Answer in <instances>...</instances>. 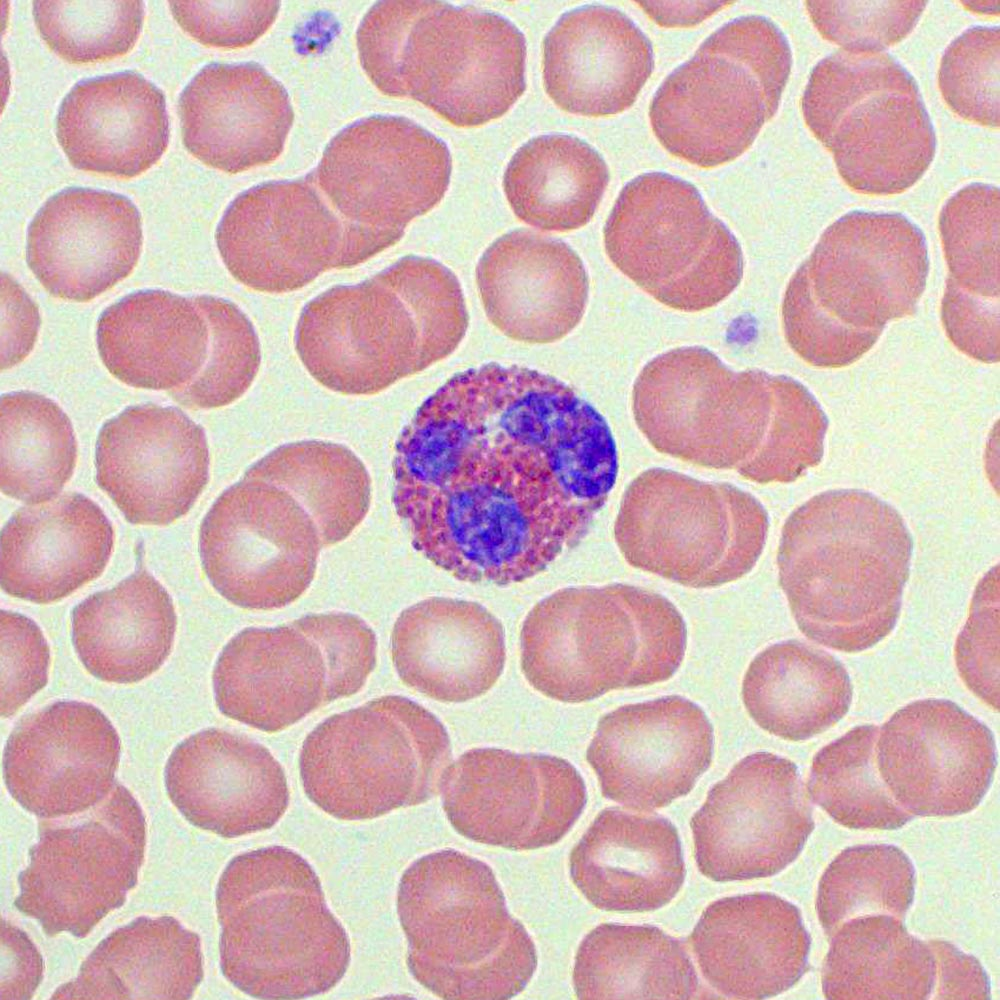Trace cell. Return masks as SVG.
Returning <instances> with one entry per match:
<instances>
[{
	"label": "cell",
	"mask_w": 1000,
	"mask_h": 1000,
	"mask_svg": "<svg viewBox=\"0 0 1000 1000\" xmlns=\"http://www.w3.org/2000/svg\"><path fill=\"white\" fill-rule=\"evenodd\" d=\"M223 326V309L211 295L141 290L102 312L96 342L103 364L119 381L170 393L213 367Z\"/></svg>",
	"instance_id": "27"
},
{
	"label": "cell",
	"mask_w": 1000,
	"mask_h": 1000,
	"mask_svg": "<svg viewBox=\"0 0 1000 1000\" xmlns=\"http://www.w3.org/2000/svg\"><path fill=\"white\" fill-rule=\"evenodd\" d=\"M705 980L730 999H767L808 970L811 937L800 910L772 893L712 902L689 936Z\"/></svg>",
	"instance_id": "29"
},
{
	"label": "cell",
	"mask_w": 1000,
	"mask_h": 1000,
	"mask_svg": "<svg viewBox=\"0 0 1000 1000\" xmlns=\"http://www.w3.org/2000/svg\"><path fill=\"white\" fill-rule=\"evenodd\" d=\"M1 369L21 362L32 350L40 326L37 305L8 274L1 277Z\"/></svg>",
	"instance_id": "56"
},
{
	"label": "cell",
	"mask_w": 1000,
	"mask_h": 1000,
	"mask_svg": "<svg viewBox=\"0 0 1000 1000\" xmlns=\"http://www.w3.org/2000/svg\"><path fill=\"white\" fill-rule=\"evenodd\" d=\"M221 259L244 286L286 293L344 268V229L310 174L239 194L215 233Z\"/></svg>",
	"instance_id": "21"
},
{
	"label": "cell",
	"mask_w": 1000,
	"mask_h": 1000,
	"mask_svg": "<svg viewBox=\"0 0 1000 1000\" xmlns=\"http://www.w3.org/2000/svg\"><path fill=\"white\" fill-rule=\"evenodd\" d=\"M875 753L890 794L912 816L971 812L996 769L991 730L945 699L918 700L896 711L881 727Z\"/></svg>",
	"instance_id": "22"
},
{
	"label": "cell",
	"mask_w": 1000,
	"mask_h": 1000,
	"mask_svg": "<svg viewBox=\"0 0 1000 1000\" xmlns=\"http://www.w3.org/2000/svg\"><path fill=\"white\" fill-rule=\"evenodd\" d=\"M913 539L900 513L859 489L817 494L786 520L779 584L800 631L856 653L893 630L909 577Z\"/></svg>",
	"instance_id": "3"
},
{
	"label": "cell",
	"mask_w": 1000,
	"mask_h": 1000,
	"mask_svg": "<svg viewBox=\"0 0 1000 1000\" xmlns=\"http://www.w3.org/2000/svg\"><path fill=\"white\" fill-rule=\"evenodd\" d=\"M289 493L314 522L322 547L334 545L362 522L371 502V479L346 446L318 440L279 446L245 473Z\"/></svg>",
	"instance_id": "43"
},
{
	"label": "cell",
	"mask_w": 1000,
	"mask_h": 1000,
	"mask_svg": "<svg viewBox=\"0 0 1000 1000\" xmlns=\"http://www.w3.org/2000/svg\"><path fill=\"white\" fill-rule=\"evenodd\" d=\"M941 320L948 338L967 356L999 361V299L977 297L946 282Z\"/></svg>",
	"instance_id": "55"
},
{
	"label": "cell",
	"mask_w": 1000,
	"mask_h": 1000,
	"mask_svg": "<svg viewBox=\"0 0 1000 1000\" xmlns=\"http://www.w3.org/2000/svg\"><path fill=\"white\" fill-rule=\"evenodd\" d=\"M468 321L456 275L434 259L406 256L309 301L297 322L295 349L322 386L373 395L449 356Z\"/></svg>",
	"instance_id": "4"
},
{
	"label": "cell",
	"mask_w": 1000,
	"mask_h": 1000,
	"mask_svg": "<svg viewBox=\"0 0 1000 1000\" xmlns=\"http://www.w3.org/2000/svg\"><path fill=\"white\" fill-rule=\"evenodd\" d=\"M713 726L679 695L621 706L598 722L586 759L604 797L637 810L687 795L709 768Z\"/></svg>",
	"instance_id": "23"
},
{
	"label": "cell",
	"mask_w": 1000,
	"mask_h": 1000,
	"mask_svg": "<svg viewBox=\"0 0 1000 1000\" xmlns=\"http://www.w3.org/2000/svg\"><path fill=\"white\" fill-rule=\"evenodd\" d=\"M322 548L318 530L285 490L245 479L225 490L199 532L202 567L214 589L249 610L297 600L311 584Z\"/></svg>",
	"instance_id": "17"
},
{
	"label": "cell",
	"mask_w": 1000,
	"mask_h": 1000,
	"mask_svg": "<svg viewBox=\"0 0 1000 1000\" xmlns=\"http://www.w3.org/2000/svg\"><path fill=\"white\" fill-rule=\"evenodd\" d=\"M200 938L170 916L139 917L103 939L51 999H190L203 979Z\"/></svg>",
	"instance_id": "38"
},
{
	"label": "cell",
	"mask_w": 1000,
	"mask_h": 1000,
	"mask_svg": "<svg viewBox=\"0 0 1000 1000\" xmlns=\"http://www.w3.org/2000/svg\"><path fill=\"white\" fill-rule=\"evenodd\" d=\"M999 27L973 26L944 51L938 84L948 107L961 118L999 127Z\"/></svg>",
	"instance_id": "49"
},
{
	"label": "cell",
	"mask_w": 1000,
	"mask_h": 1000,
	"mask_svg": "<svg viewBox=\"0 0 1000 1000\" xmlns=\"http://www.w3.org/2000/svg\"><path fill=\"white\" fill-rule=\"evenodd\" d=\"M96 481L126 520L165 526L184 516L209 480L203 428L176 407H127L101 427Z\"/></svg>",
	"instance_id": "24"
},
{
	"label": "cell",
	"mask_w": 1000,
	"mask_h": 1000,
	"mask_svg": "<svg viewBox=\"0 0 1000 1000\" xmlns=\"http://www.w3.org/2000/svg\"><path fill=\"white\" fill-rule=\"evenodd\" d=\"M1 491L27 504L54 498L74 472L77 442L70 419L38 393L3 394Z\"/></svg>",
	"instance_id": "44"
},
{
	"label": "cell",
	"mask_w": 1000,
	"mask_h": 1000,
	"mask_svg": "<svg viewBox=\"0 0 1000 1000\" xmlns=\"http://www.w3.org/2000/svg\"><path fill=\"white\" fill-rule=\"evenodd\" d=\"M999 188L971 183L939 215L949 282L971 295L999 299Z\"/></svg>",
	"instance_id": "48"
},
{
	"label": "cell",
	"mask_w": 1000,
	"mask_h": 1000,
	"mask_svg": "<svg viewBox=\"0 0 1000 1000\" xmlns=\"http://www.w3.org/2000/svg\"><path fill=\"white\" fill-rule=\"evenodd\" d=\"M578 999H692L699 981L684 946L650 925L604 923L581 941L574 962Z\"/></svg>",
	"instance_id": "41"
},
{
	"label": "cell",
	"mask_w": 1000,
	"mask_h": 1000,
	"mask_svg": "<svg viewBox=\"0 0 1000 1000\" xmlns=\"http://www.w3.org/2000/svg\"><path fill=\"white\" fill-rule=\"evenodd\" d=\"M821 982L826 999H932L936 963L929 941L903 920L874 914L844 922L830 937Z\"/></svg>",
	"instance_id": "40"
},
{
	"label": "cell",
	"mask_w": 1000,
	"mask_h": 1000,
	"mask_svg": "<svg viewBox=\"0 0 1000 1000\" xmlns=\"http://www.w3.org/2000/svg\"><path fill=\"white\" fill-rule=\"evenodd\" d=\"M609 169L587 142L564 134L541 135L510 159L503 189L516 217L543 231L585 226L609 183Z\"/></svg>",
	"instance_id": "42"
},
{
	"label": "cell",
	"mask_w": 1000,
	"mask_h": 1000,
	"mask_svg": "<svg viewBox=\"0 0 1000 1000\" xmlns=\"http://www.w3.org/2000/svg\"><path fill=\"white\" fill-rule=\"evenodd\" d=\"M442 807L460 835L514 851L559 842L586 805V787L567 760L542 753L474 748L445 769Z\"/></svg>",
	"instance_id": "18"
},
{
	"label": "cell",
	"mask_w": 1000,
	"mask_h": 1000,
	"mask_svg": "<svg viewBox=\"0 0 1000 1000\" xmlns=\"http://www.w3.org/2000/svg\"><path fill=\"white\" fill-rule=\"evenodd\" d=\"M791 68L788 39L774 22L730 20L658 87L652 131L667 152L697 167L733 161L776 114Z\"/></svg>",
	"instance_id": "9"
},
{
	"label": "cell",
	"mask_w": 1000,
	"mask_h": 1000,
	"mask_svg": "<svg viewBox=\"0 0 1000 1000\" xmlns=\"http://www.w3.org/2000/svg\"><path fill=\"white\" fill-rule=\"evenodd\" d=\"M927 1H805L807 13L826 40L850 52H881L916 26Z\"/></svg>",
	"instance_id": "51"
},
{
	"label": "cell",
	"mask_w": 1000,
	"mask_h": 1000,
	"mask_svg": "<svg viewBox=\"0 0 1000 1000\" xmlns=\"http://www.w3.org/2000/svg\"><path fill=\"white\" fill-rule=\"evenodd\" d=\"M750 717L790 741L825 732L848 712L852 685L833 655L800 640L770 645L750 663L742 684Z\"/></svg>",
	"instance_id": "39"
},
{
	"label": "cell",
	"mask_w": 1000,
	"mask_h": 1000,
	"mask_svg": "<svg viewBox=\"0 0 1000 1000\" xmlns=\"http://www.w3.org/2000/svg\"><path fill=\"white\" fill-rule=\"evenodd\" d=\"M32 13L47 46L74 64L128 53L145 15L140 0H38L33 1Z\"/></svg>",
	"instance_id": "47"
},
{
	"label": "cell",
	"mask_w": 1000,
	"mask_h": 1000,
	"mask_svg": "<svg viewBox=\"0 0 1000 1000\" xmlns=\"http://www.w3.org/2000/svg\"><path fill=\"white\" fill-rule=\"evenodd\" d=\"M878 733L875 725L856 726L821 748L812 760L810 798L847 828L892 830L914 818L894 800L879 774Z\"/></svg>",
	"instance_id": "45"
},
{
	"label": "cell",
	"mask_w": 1000,
	"mask_h": 1000,
	"mask_svg": "<svg viewBox=\"0 0 1000 1000\" xmlns=\"http://www.w3.org/2000/svg\"><path fill=\"white\" fill-rule=\"evenodd\" d=\"M1 999H29L42 979L43 961L19 928L1 924Z\"/></svg>",
	"instance_id": "58"
},
{
	"label": "cell",
	"mask_w": 1000,
	"mask_h": 1000,
	"mask_svg": "<svg viewBox=\"0 0 1000 1000\" xmlns=\"http://www.w3.org/2000/svg\"><path fill=\"white\" fill-rule=\"evenodd\" d=\"M442 722L400 695L375 698L319 723L303 742L307 797L340 820H369L439 792L451 760Z\"/></svg>",
	"instance_id": "11"
},
{
	"label": "cell",
	"mask_w": 1000,
	"mask_h": 1000,
	"mask_svg": "<svg viewBox=\"0 0 1000 1000\" xmlns=\"http://www.w3.org/2000/svg\"><path fill=\"white\" fill-rule=\"evenodd\" d=\"M570 876L596 908L646 912L668 904L685 878L681 842L666 818L601 811L569 857Z\"/></svg>",
	"instance_id": "36"
},
{
	"label": "cell",
	"mask_w": 1000,
	"mask_h": 1000,
	"mask_svg": "<svg viewBox=\"0 0 1000 1000\" xmlns=\"http://www.w3.org/2000/svg\"><path fill=\"white\" fill-rule=\"evenodd\" d=\"M397 914L409 972L442 999H510L537 968L535 944L492 869L463 852L415 860L401 876Z\"/></svg>",
	"instance_id": "7"
},
{
	"label": "cell",
	"mask_w": 1000,
	"mask_h": 1000,
	"mask_svg": "<svg viewBox=\"0 0 1000 1000\" xmlns=\"http://www.w3.org/2000/svg\"><path fill=\"white\" fill-rule=\"evenodd\" d=\"M356 43L381 93L416 100L458 127L501 117L526 88L523 33L472 5L380 1L363 17Z\"/></svg>",
	"instance_id": "5"
},
{
	"label": "cell",
	"mask_w": 1000,
	"mask_h": 1000,
	"mask_svg": "<svg viewBox=\"0 0 1000 1000\" xmlns=\"http://www.w3.org/2000/svg\"><path fill=\"white\" fill-rule=\"evenodd\" d=\"M71 626L74 649L92 676L131 684L165 662L177 616L166 589L139 570L81 601L72 611Z\"/></svg>",
	"instance_id": "37"
},
{
	"label": "cell",
	"mask_w": 1000,
	"mask_h": 1000,
	"mask_svg": "<svg viewBox=\"0 0 1000 1000\" xmlns=\"http://www.w3.org/2000/svg\"><path fill=\"white\" fill-rule=\"evenodd\" d=\"M784 335L791 349L808 364L840 368L860 359L882 332L851 327L825 311L795 272L782 302Z\"/></svg>",
	"instance_id": "50"
},
{
	"label": "cell",
	"mask_w": 1000,
	"mask_h": 1000,
	"mask_svg": "<svg viewBox=\"0 0 1000 1000\" xmlns=\"http://www.w3.org/2000/svg\"><path fill=\"white\" fill-rule=\"evenodd\" d=\"M279 1H169L178 25L197 42L235 49L251 45L276 20Z\"/></svg>",
	"instance_id": "53"
},
{
	"label": "cell",
	"mask_w": 1000,
	"mask_h": 1000,
	"mask_svg": "<svg viewBox=\"0 0 1000 1000\" xmlns=\"http://www.w3.org/2000/svg\"><path fill=\"white\" fill-rule=\"evenodd\" d=\"M929 272L922 230L906 216L854 210L833 222L796 273L834 318L882 332L915 313Z\"/></svg>",
	"instance_id": "20"
},
{
	"label": "cell",
	"mask_w": 1000,
	"mask_h": 1000,
	"mask_svg": "<svg viewBox=\"0 0 1000 1000\" xmlns=\"http://www.w3.org/2000/svg\"><path fill=\"white\" fill-rule=\"evenodd\" d=\"M0 617L1 716L8 718L46 685L50 649L32 619L7 610Z\"/></svg>",
	"instance_id": "54"
},
{
	"label": "cell",
	"mask_w": 1000,
	"mask_h": 1000,
	"mask_svg": "<svg viewBox=\"0 0 1000 1000\" xmlns=\"http://www.w3.org/2000/svg\"><path fill=\"white\" fill-rule=\"evenodd\" d=\"M936 963L932 999H990L989 977L977 958L939 939L928 940Z\"/></svg>",
	"instance_id": "57"
},
{
	"label": "cell",
	"mask_w": 1000,
	"mask_h": 1000,
	"mask_svg": "<svg viewBox=\"0 0 1000 1000\" xmlns=\"http://www.w3.org/2000/svg\"><path fill=\"white\" fill-rule=\"evenodd\" d=\"M653 48L624 12L592 4L564 13L543 41V82L564 111L602 117L630 108L652 74Z\"/></svg>",
	"instance_id": "32"
},
{
	"label": "cell",
	"mask_w": 1000,
	"mask_h": 1000,
	"mask_svg": "<svg viewBox=\"0 0 1000 1000\" xmlns=\"http://www.w3.org/2000/svg\"><path fill=\"white\" fill-rule=\"evenodd\" d=\"M605 418L518 365L459 372L401 432L392 500L414 548L454 578L506 586L587 534L617 478Z\"/></svg>",
	"instance_id": "1"
},
{
	"label": "cell",
	"mask_w": 1000,
	"mask_h": 1000,
	"mask_svg": "<svg viewBox=\"0 0 1000 1000\" xmlns=\"http://www.w3.org/2000/svg\"><path fill=\"white\" fill-rule=\"evenodd\" d=\"M603 237L615 267L675 310L711 308L743 277L734 234L692 183L665 172L643 173L622 188Z\"/></svg>",
	"instance_id": "14"
},
{
	"label": "cell",
	"mask_w": 1000,
	"mask_h": 1000,
	"mask_svg": "<svg viewBox=\"0 0 1000 1000\" xmlns=\"http://www.w3.org/2000/svg\"><path fill=\"white\" fill-rule=\"evenodd\" d=\"M56 137L76 169L136 177L167 149L170 127L164 93L134 71L81 80L59 106Z\"/></svg>",
	"instance_id": "34"
},
{
	"label": "cell",
	"mask_w": 1000,
	"mask_h": 1000,
	"mask_svg": "<svg viewBox=\"0 0 1000 1000\" xmlns=\"http://www.w3.org/2000/svg\"><path fill=\"white\" fill-rule=\"evenodd\" d=\"M377 661V639L360 617L310 614L276 627H248L213 669L216 705L226 717L275 733L318 708L357 693Z\"/></svg>",
	"instance_id": "12"
},
{
	"label": "cell",
	"mask_w": 1000,
	"mask_h": 1000,
	"mask_svg": "<svg viewBox=\"0 0 1000 1000\" xmlns=\"http://www.w3.org/2000/svg\"><path fill=\"white\" fill-rule=\"evenodd\" d=\"M145 844L140 805L115 784L86 813L40 823L14 904L49 936L68 932L83 938L125 902L137 883Z\"/></svg>",
	"instance_id": "16"
},
{
	"label": "cell",
	"mask_w": 1000,
	"mask_h": 1000,
	"mask_svg": "<svg viewBox=\"0 0 1000 1000\" xmlns=\"http://www.w3.org/2000/svg\"><path fill=\"white\" fill-rule=\"evenodd\" d=\"M137 207L124 195L70 187L36 212L27 230V265L54 297L88 302L135 268L142 247Z\"/></svg>",
	"instance_id": "26"
},
{
	"label": "cell",
	"mask_w": 1000,
	"mask_h": 1000,
	"mask_svg": "<svg viewBox=\"0 0 1000 1000\" xmlns=\"http://www.w3.org/2000/svg\"><path fill=\"white\" fill-rule=\"evenodd\" d=\"M915 894V868L891 844L851 846L822 874L816 897L819 922L828 937L844 922L883 914L904 920Z\"/></svg>",
	"instance_id": "46"
},
{
	"label": "cell",
	"mask_w": 1000,
	"mask_h": 1000,
	"mask_svg": "<svg viewBox=\"0 0 1000 1000\" xmlns=\"http://www.w3.org/2000/svg\"><path fill=\"white\" fill-rule=\"evenodd\" d=\"M224 977L257 999L328 992L350 962L348 935L329 909L313 867L269 846L230 860L216 889Z\"/></svg>",
	"instance_id": "6"
},
{
	"label": "cell",
	"mask_w": 1000,
	"mask_h": 1000,
	"mask_svg": "<svg viewBox=\"0 0 1000 1000\" xmlns=\"http://www.w3.org/2000/svg\"><path fill=\"white\" fill-rule=\"evenodd\" d=\"M768 527L766 510L750 493L652 468L625 491L614 534L633 567L687 587L711 588L751 571Z\"/></svg>",
	"instance_id": "13"
},
{
	"label": "cell",
	"mask_w": 1000,
	"mask_h": 1000,
	"mask_svg": "<svg viewBox=\"0 0 1000 1000\" xmlns=\"http://www.w3.org/2000/svg\"><path fill=\"white\" fill-rule=\"evenodd\" d=\"M395 670L408 687L441 702H465L501 676L505 634L476 602L433 597L398 616L391 634Z\"/></svg>",
	"instance_id": "33"
},
{
	"label": "cell",
	"mask_w": 1000,
	"mask_h": 1000,
	"mask_svg": "<svg viewBox=\"0 0 1000 1000\" xmlns=\"http://www.w3.org/2000/svg\"><path fill=\"white\" fill-rule=\"evenodd\" d=\"M635 422L661 453L789 483L823 457L828 418L799 381L762 370L734 371L705 347L650 360L632 389Z\"/></svg>",
	"instance_id": "2"
},
{
	"label": "cell",
	"mask_w": 1000,
	"mask_h": 1000,
	"mask_svg": "<svg viewBox=\"0 0 1000 1000\" xmlns=\"http://www.w3.org/2000/svg\"><path fill=\"white\" fill-rule=\"evenodd\" d=\"M120 739L108 717L80 701H57L26 715L3 753L10 795L43 819L82 813L115 786Z\"/></svg>",
	"instance_id": "25"
},
{
	"label": "cell",
	"mask_w": 1000,
	"mask_h": 1000,
	"mask_svg": "<svg viewBox=\"0 0 1000 1000\" xmlns=\"http://www.w3.org/2000/svg\"><path fill=\"white\" fill-rule=\"evenodd\" d=\"M637 3L659 25L675 27L695 25L731 2H681L679 4L681 10L674 2L672 4L677 11L669 8L665 2L638 1Z\"/></svg>",
	"instance_id": "59"
},
{
	"label": "cell",
	"mask_w": 1000,
	"mask_h": 1000,
	"mask_svg": "<svg viewBox=\"0 0 1000 1000\" xmlns=\"http://www.w3.org/2000/svg\"><path fill=\"white\" fill-rule=\"evenodd\" d=\"M167 794L192 825L225 838L273 827L289 804L280 763L263 745L219 728L199 731L170 754Z\"/></svg>",
	"instance_id": "28"
},
{
	"label": "cell",
	"mask_w": 1000,
	"mask_h": 1000,
	"mask_svg": "<svg viewBox=\"0 0 1000 1000\" xmlns=\"http://www.w3.org/2000/svg\"><path fill=\"white\" fill-rule=\"evenodd\" d=\"M476 282L489 321L507 337L526 343L562 339L581 321L588 277L565 242L517 229L482 254Z\"/></svg>",
	"instance_id": "31"
},
{
	"label": "cell",
	"mask_w": 1000,
	"mask_h": 1000,
	"mask_svg": "<svg viewBox=\"0 0 1000 1000\" xmlns=\"http://www.w3.org/2000/svg\"><path fill=\"white\" fill-rule=\"evenodd\" d=\"M804 121L852 190L900 194L929 168L936 136L914 77L891 55L826 56L801 98Z\"/></svg>",
	"instance_id": "10"
},
{
	"label": "cell",
	"mask_w": 1000,
	"mask_h": 1000,
	"mask_svg": "<svg viewBox=\"0 0 1000 1000\" xmlns=\"http://www.w3.org/2000/svg\"><path fill=\"white\" fill-rule=\"evenodd\" d=\"M686 643L682 614L658 593L627 584L566 588L526 616L521 669L546 697L580 703L669 679Z\"/></svg>",
	"instance_id": "8"
},
{
	"label": "cell",
	"mask_w": 1000,
	"mask_h": 1000,
	"mask_svg": "<svg viewBox=\"0 0 1000 1000\" xmlns=\"http://www.w3.org/2000/svg\"><path fill=\"white\" fill-rule=\"evenodd\" d=\"M690 826L699 871L728 882L785 869L802 851L814 820L797 766L756 752L709 790Z\"/></svg>",
	"instance_id": "19"
},
{
	"label": "cell",
	"mask_w": 1000,
	"mask_h": 1000,
	"mask_svg": "<svg viewBox=\"0 0 1000 1000\" xmlns=\"http://www.w3.org/2000/svg\"><path fill=\"white\" fill-rule=\"evenodd\" d=\"M451 170L444 141L406 117L373 115L336 134L309 174L342 223L344 268L396 244L442 200Z\"/></svg>",
	"instance_id": "15"
},
{
	"label": "cell",
	"mask_w": 1000,
	"mask_h": 1000,
	"mask_svg": "<svg viewBox=\"0 0 1000 1000\" xmlns=\"http://www.w3.org/2000/svg\"><path fill=\"white\" fill-rule=\"evenodd\" d=\"M113 546L110 521L83 494L24 506L1 532V588L36 604L59 601L102 574Z\"/></svg>",
	"instance_id": "35"
},
{
	"label": "cell",
	"mask_w": 1000,
	"mask_h": 1000,
	"mask_svg": "<svg viewBox=\"0 0 1000 1000\" xmlns=\"http://www.w3.org/2000/svg\"><path fill=\"white\" fill-rule=\"evenodd\" d=\"M958 672L983 702L999 710V587L993 573L978 584L955 645Z\"/></svg>",
	"instance_id": "52"
},
{
	"label": "cell",
	"mask_w": 1000,
	"mask_h": 1000,
	"mask_svg": "<svg viewBox=\"0 0 1000 1000\" xmlns=\"http://www.w3.org/2000/svg\"><path fill=\"white\" fill-rule=\"evenodd\" d=\"M182 142L205 165L240 173L276 160L294 113L283 85L257 63H211L178 101Z\"/></svg>",
	"instance_id": "30"
}]
</instances>
